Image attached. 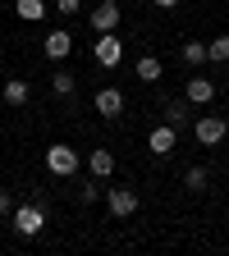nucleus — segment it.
<instances>
[{"instance_id":"1","label":"nucleus","mask_w":229,"mask_h":256,"mask_svg":"<svg viewBox=\"0 0 229 256\" xmlns=\"http://www.w3.org/2000/svg\"><path fill=\"white\" fill-rule=\"evenodd\" d=\"M46 170H51V174H64V178H69V174L78 170V151H74V146H64V142H55V146L46 151Z\"/></svg>"},{"instance_id":"2","label":"nucleus","mask_w":229,"mask_h":256,"mask_svg":"<svg viewBox=\"0 0 229 256\" xmlns=\"http://www.w3.org/2000/svg\"><path fill=\"white\" fill-rule=\"evenodd\" d=\"M42 224H46V215H42L37 206H19V210H14V229H19L23 238H37Z\"/></svg>"},{"instance_id":"3","label":"nucleus","mask_w":229,"mask_h":256,"mask_svg":"<svg viewBox=\"0 0 229 256\" xmlns=\"http://www.w3.org/2000/svg\"><path fill=\"white\" fill-rule=\"evenodd\" d=\"M106 206H110V215L128 220V215L138 210V197H133V192H128V188H110V192H106Z\"/></svg>"},{"instance_id":"4","label":"nucleus","mask_w":229,"mask_h":256,"mask_svg":"<svg viewBox=\"0 0 229 256\" xmlns=\"http://www.w3.org/2000/svg\"><path fill=\"white\" fill-rule=\"evenodd\" d=\"M119 60H124V42H115V32H101V42H96V64L115 69Z\"/></svg>"},{"instance_id":"5","label":"nucleus","mask_w":229,"mask_h":256,"mask_svg":"<svg viewBox=\"0 0 229 256\" xmlns=\"http://www.w3.org/2000/svg\"><path fill=\"white\" fill-rule=\"evenodd\" d=\"M224 119H215V114H206V119H197V142L202 146H215V142H224Z\"/></svg>"},{"instance_id":"6","label":"nucleus","mask_w":229,"mask_h":256,"mask_svg":"<svg viewBox=\"0 0 229 256\" xmlns=\"http://www.w3.org/2000/svg\"><path fill=\"white\" fill-rule=\"evenodd\" d=\"M115 23H119V5L115 0H101V5L92 10V28L96 32H115Z\"/></svg>"},{"instance_id":"7","label":"nucleus","mask_w":229,"mask_h":256,"mask_svg":"<svg viewBox=\"0 0 229 256\" xmlns=\"http://www.w3.org/2000/svg\"><path fill=\"white\" fill-rule=\"evenodd\" d=\"M96 110H101L106 119H115L124 110V92L119 87H101V92H96Z\"/></svg>"},{"instance_id":"8","label":"nucleus","mask_w":229,"mask_h":256,"mask_svg":"<svg viewBox=\"0 0 229 256\" xmlns=\"http://www.w3.org/2000/svg\"><path fill=\"white\" fill-rule=\"evenodd\" d=\"M147 146H151L156 156H170V151H174V124H160V128H151Z\"/></svg>"},{"instance_id":"9","label":"nucleus","mask_w":229,"mask_h":256,"mask_svg":"<svg viewBox=\"0 0 229 256\" xmlns=\"http://www.w3.org/2000/svg\"><path fill=\"white\" fill-rule=\"evenodd\" d=\"M69 50H74V37H69L64 28H55L51 37H46V55H51V60H64Z\"/></svg>"},{"instance_id":"10","label":"nucleus","mask_w":229,"mask_h":256,"mask_svg":"<svg viewBox=\"0 0 229 256\" xmlns=\"http://www.w3.org/2000/svg\"><path fill=\"white\" fill-rule=\"evenodd\" d=\"M211 96H215V87H211L206 78H188V101H192V106H206Z\"/></svg>"},{"instance_id":"11","label":"nucleus","mask_w":229,"mask_h":256,"mask_svg":"<svg viewBox=\"0 0 229 256\" xmlns=\"http://www.w3.org/2000/svg\"><path fill=\"white\" fill-rule=\"evenodd\" d=\"M160 74H165V69H160L156 55H142V60H138V78H142V82H160Z\"/></svg>"},{"instance_id":"12","label":"nucleus","mask_w":229,"mask_h":256,"mask_svg":"<svg viewBox=\"0 0 229 256\" xmlns=\"http://www.w3.org/2000/svg\"><path fill=\"white\" fill-rule=\"evenodd\" d=\"M87 165H92V174H96V178H110L115 156H110V151H92V160H87Z\"/></svg>"},{"instance_id":"13","label":"nucleus","mask_w":229,"mask_h":256,"mask_svg":"<svg viewBox=\"0 0 229 256\" xmlns=\"http://www.w3.org/2000/svg\"><path fill=\"white\" fill-rule=\"evenodd\" d=\"M14 10H19V18H28V23H32V18L42 23V18H46V5H42V0H14Z\"/></svg>"},{"instance_id":"14","label":"nucleus","mask_w":229,"mask_h":256,"mask_svg":"<svg viewBox=\"0 0 229 256\" xmlns=\"http://www.w3.org/2000/svg\"><path fill=\"white\" fill-rule=\"evenodd\" d=\"M28 101V82L23 78H10L5 82V106H23Z\"/></svg>"},{"instance_id":"15","label":"nucleus","mask_w":229,"mask_h":256,"mask_svg":"<svg viewBox=\"0 0 229 256\" xmlns=\"http://www.w3.org/2000/svg\"><path fill=\"white\" fill-rule=\"evenodd\" d=\"M206 60V46L202 42H183V64H202Z\"/></svg>"},{"instance_id":"16","label":"nucleus","mask_w":229,"mask_h":256,"mask_svg":"<svg viewBox=\"0 0 229 256\" xmlns=\"http://www.w3.org/2000/svg\"><path fill=\"white\" fill-rule=\"evenodd\" d=\"M206 60H215V64H220V60H229V37H215V42L206 46Z\"/></svg>"},{"instance_id":"17","label":"nucleus","mask_w":229,"mask_h":256,"mask_svg":"<svg viewBox=\"0 0 229 256\" xmlns=\"http://www.w3.org/2000/svg\"><path fill=\"white\" fill-rule=\"evenodd\" d=\"M51 87H55L60 96H69V92H74V74H51Z\"/></svg>"},{"instance_id":"18","label":"nucleus","mask_w":229,"mask_h":256,"mask_svg":"<svg viewBox=\"0 0 229 256\" xmlns=\"http://www.w3.org/2000/svg\"><path fill=\"white\" fill-rule=\"evenodd\" d=\"M188 188L202 192V188H206V170H188Z\"/></svg>"},{"instance_id":"19","label":"nucleus","mask_w":229,"mask_h":256,"mask_svg":"<svg viewBox=\"0 0 229 256\" xmlns=\"http://www.w3.org/2000/svg\"><path fill=\"white\" fill-rule=\"evenodd\" d=\"M165 119H170V124H183V106L170 101V106H165Z\"/></svg>"},{"instance_id":"20","label":"nucleus","mask_w":229,"mask_h":256,"mask_svg":"<svg viewBox=\"0 0 229 256\" xmlns=\"http://www.w3.org/2000/svg\"><path fill=\"white\" fill-rule=\"evenodd\" d=\"M78 5H83V0H55V10H60V14H74Z\"/></svg>"},{"instance_id":"21","label":"nucleus","mask_w":229,"mask_h":256,"mask_svg":"<svg viewBox=\"0 0 229 256\" xmlns=\"http://www.w3.org/2000/svg\"><path fill=\"white\" fill-rule=\"evenodd\" d=\"M151 5H160V10H174V0H151Z\"/></svg>"}]
</instances>
